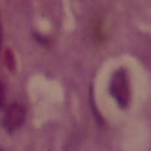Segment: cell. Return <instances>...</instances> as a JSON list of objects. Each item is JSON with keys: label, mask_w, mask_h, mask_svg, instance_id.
<instances>
[{"label": "cell", "mask_w": 151, "mask_h": 151, "mask_svg": "<svg viewBox=\"0 0 151 151\" xmlns=\"http://www.w3.org/2000/svg\"><path fill=\"white\" fill-rule=\"evenodd\" d=\"M111 96L117 101L118 106L124 109L130 103V81L125 68H118L111 77L109 86Z\"/></svg>", "instance_id": "1"}, {"label": "cell", "mask_w": 151, "mask_h": 151, "mask_svg": "<svg viewBox=\"0 0 151 151\" xmlns=\"http://www.w3.org/2000/svg\"><path fill=\"white\" fill-rule=\"evenodd\" d=\"M26 118V111L20 104L9 105L2 116V126L7 131H14L20 127Z\"/></svg>", "instance_id": "2"}, {"label": "cell", "mask_w": 151, "mask_h": 151, "mask_svg": "<svg viewBox=\"0 0 151 151\" xmlns=\"http://www.w3.org/2000/svg\"><path fill=\"white\" fill-rule=\"evenodd\" d=\"M5 104V87H4V84L0 81V109H2Z\"/></svg>", "instance_id": "3"}, {"label": "cell", "mask_w": 151, "mask_h": 151, "mask_svg": "<svg viewBox=\"0 0 151 151\" xmlns=\"http://www.w3.org/2000/svg\"><path fill=\"white\" fill-rule=\"evenodd\" d=\"M1 40H2V29H1V21H0V46H1Z\"/></svg>", "instance_id": "4"}, {"label": "cell", "mask_w": 151, "mask_h": 151, "mask_svg": "<svg viewBox=\"0 0 151 151\" xmlns=\"http://www.w3.org/2000/svg\"><path fill=\"white\" fill-rule=\"evenodd\" d=\"M0 151H5V150H2V149H0Z\"/></svg>", "instance_id": "5"}]
</instances>
